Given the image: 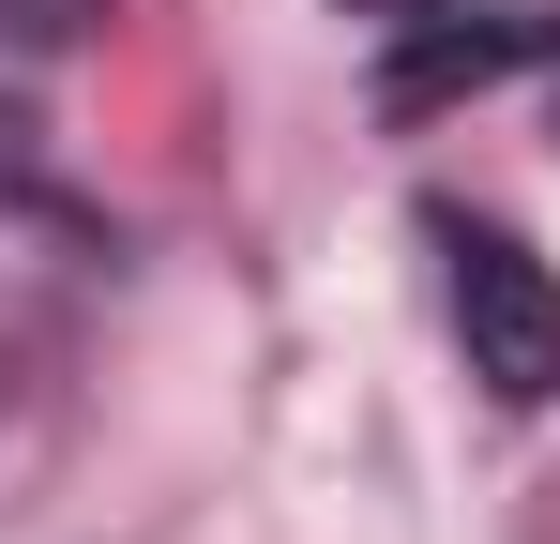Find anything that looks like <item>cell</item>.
Wrapping results in <instances>:
<instances>
[{"label": "cell", "instance_id": "3957f363", "mask_svg": "<svg viewBox=\"0 0 560 544\" xmlns=\"http://www.w3.org/2000/svg\"><path fill=\"white\" fill-rule=\"evenodd\" d=\"M77 15H92V0H0V31H31V46H61Z\"/></svg>", "mask_w": 560, "mask_h": 544}, {"label": "cell", "instance_id": "277c9868", "mask_svg": "<svg viewBox=\"0 0 560 544\" xmlns=\"http://www.w3.org/2000/svg\"><path fill=\"white\" fill-rule=\"evenodd\" d=\"M349 15H378V31H409V15H455V0H349Z\"/></svg>", "mask_w": 560, "mask_h": 544}, {"label": "cell", "instance_id": "7a4b0ae2", "mask_svg": "<svg viewBox=\"0 0 560 544\" xmlns=\"http://www.w3.org/2000/svg\"><path fill=\"white\" fill-rule=\"evenodd\" d=\"M515 61H560V15H530V0H515V15H409V46H394V121L515 76Z\"/></svg>", "mask_w": 560, "mask_h": 544}, {"label": "cell", "instance_id": "6da1fadb", "mask_svg": "<svg viewBox=\"0 0 560 544\" xmlns=\"http://www.w3.org/2000/svg\"><path fill=\"white\" fill-rule=\"evenodd\" d=\"M440 287H455V348L500 409H546L560 393V272L515 243V227H469L440 212Z\"/></svg>", "mask_w": 560, "mask_h": 544}]
</instances>
